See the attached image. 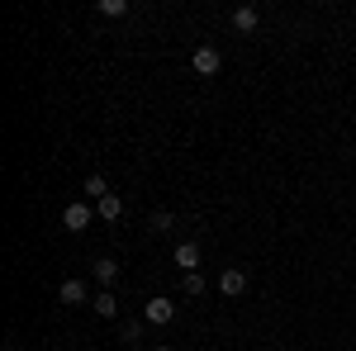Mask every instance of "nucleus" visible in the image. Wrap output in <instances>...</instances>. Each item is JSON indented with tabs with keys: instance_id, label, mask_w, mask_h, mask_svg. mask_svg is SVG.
Returning a JSON list of instances; mask_svg holds the SVG:
<instances>
[{
	"instance_id": "nucleus-1",
	"label": "nucleus",
	"mask_w": 356,
	"mask_h": 351,
	"mask_svg": "<svg viewBox=\"0 0 356 351\" xmlns=\"http://www.w3.org/2000/svg\"><path fill=\"white\" fill-rule=\"evenodd\" d=\"M90 218H95V209H90L86 199H72V204L62 209V228H67V233H86V228H90Z\"/></svg>"
},
{
	"instance_id": "nucleus-2",
	"label": "nucleus",
	"mask_w": 356,
	"mask_h": 351,
	"mask_svg": "<svg viewBox=\"0 0 356 351\" xmlns=\"http://www.w3.org/2000/svg\"><path fill=\"white\" fill-rule=\"evenodd\" d=\"M171 318H176V304H171V299H147V304H143V323L166 327Z\"/></svg>"
},
{
	"instance_id": "nucleus-3",
	"label": "nucleus",
	"mask_w": 356,
	"mask_h": 351,
	"mask_svg": "<svg viewBox=\"0 0 356 351\" xmlns=\"http://www.w3.org/2000/svg\"><path fill=\"white\" fill-rule=\"evenodd\" d=\"M243 290H247V270H243V266H228V270H223V275H219V295L238 299V295H243Z\"/></svg>"
},
{
	"instance_id": "nucleus-4",
	"label": "nucleus",
	"mask_w": 356,
	"mask_h": 351,
	"mask_svg": "<svg viewBox=\"0 0 356 351\" xmlns=\"http://www.w3.org/2000/svg\"><path fill=\"white\" fill-rule=\"evenodd\" d=\"M195 72L200 76H219V67H223V57H219V48H195Z\"/></svg>"
},
{
	"instance_id": "nucleus-5",
	"label": "nucleus",
	"mask_w": 356,
	"mask_h": 351,
	"mask_svg": "<svg viewBox=\"0 0 356 351\" xmlns=\"http://www.w3.org/2000/svg\"><path fill=\"white\" fill-rule=\"evenodd\" d=\"M57 299H62V304H86V280L67 275V280L57 285Z\"/></svg>"
},
{
	"instance_id": "nucleus-6",
	"label": "nucleus",
	"mask_w": 356,
	"mask_h": 351,
	"mask_svg": "<svg viewBox=\"0 0 356 351\" xmlns=\"http://www.w3.org/2000/svg\"><path fill=\"white\" fill-rule=\"evenodd\" d=\"M176 266L186 270V275L200 270V243H176Z\"/></svg>"
},
{
	"instance_id": "nucleus-7",
	"label": "nucleus",
	"mask_w": 356,
	"mask_h": 351,
	"mask_svg": "<svg viewBox=\"0 0 356 351\" xmlns=\"http://www.w3.org/2000/svg\"><path fill=\"white\" fill-rule=\"evenodd\" d=\"M257 19H261L257 5H238V10H233V28H238V33H257Z\"/></svg>"
},
{
	"instance_id": "nucleus-8",
	"label": "nucleus",
	"mask_w": 356,
	"mask_h": 351,
	"mask_svg": "<svg viewBox=\"0 0 356 351\" xmlns=\"http://www.w3.org/2000/svg\"><path fill=\"white\" fill-rule=\"evenodd\" d=\"M124 214V199H119V195H105V199H95V218H105V223H114V218Z\"/></svg>"
},
{
	"instance_id": "nucleus-9",
	"label": "nucleus",
	"mask_w": 356,
	"mask_h": 351,
	"mask_svg": "<svg viewBox=\"0 0 356 351\" xmlns=\"http://www.w3.org/2000/svg\"><path fill=\"white\" fill-rule=\"evenodd\" d=\"M90 275H95V280H100V290H110L114 280H119V266H114L110 256H100V261H95V266H90Z\"/></svg>"
},
{
	"instance_id": "nucleus-10",
	"label": "nucleus",
	"mask_w": 356,
	"mask_h": 351,
	"mask_svg": "<svg viewBox=\"0 0 356 351\" xmlns=\"http://www.w3.org/2000/svg\"><path fill=\"white\" fill-rule=\"evenodd\" d=\"M90 309H95V313H100V318H114V313H119V299H114L110 290H100V295L90 299Z\"/></svg>"
},
{
	"instance_id": "nucleus-11",
	"label": "nucleus",
	"mask_w": 356,
	"mask_h": 351,
	"mask_svg": "<svg viewBox=\"0 0 356 351\" xmlns=\"http://www.w3.org/2000/svg\"><path fill=\"white\" fill-rule=\"evenodd\" d=\"M81 195H86V199H105V195H110V186H105V176H86Z\"/></svg>"
},
{
	"instance_id": "nucleus-12",
	"label": "nucleus",
	"mask_w": 356,
	"mask_h": 351,
	"mask_svg": "<svg viewBox=\"0 0 356 351\" xmlns=\"http://www.w3.org/2000/svg\"><path fill=\"white\" fill-rule=\"evenodd\" d=\"M95 15H105V19H119V15H129V0H100V5H95Z\"/></svg>"
},
{
	"instance_id": "nucleus-13",
	"label": "nucleus",
	"mask_w": 356,
	"mask_h": 351,
	"mask_svg": "<svg viewBox=\"0 0 356 351\" xmlns=\"http://www.w3.org/2000/svg\"><path fill=\"white\" fill-rule=\"evenodd\" d=\"M119 337H124V342H138V337H143V318H129V323L119 327Z\"/></svg>"
},
{
	"instance_id": "nucleus-14",
	"label": "nucleus",
	"mask_w": 356,
	"mask_h": 351,
	"mask_svg": "<svg viewBox=\"0 0 356 351\" xmlns=\"http://www.w3.org/2000/svg\"><path fill=\"white\" fill-rule=\"evenodd\" d=\"M186 295H204V275H200V270H191V275H186Z\"/></svg>"
},
{
	"instance_id": "nucleus-15",
	"label": "nucleus",
	"mask_w": 356,
	"mask_h": 351,
	"mask_svg": "<svg viewBox=\"0 0 356 351\" xmlns=\"http://www.w3.org/2000/svg\"><path fill=\"white\" fill-rule=\"evenodd\" d=\"M152 233H171V214H166V209L152 214Z\"/></svg>"
},
{
	"instance_id": "nucleus-16",
	"label": "nucleus",
	"mask_w": 356,
	"mask_h": 351,
	"mask_svg": "<svg viewBox=\"0 0 356 351\" xmlns=\"http://www.w3.org/2000/svg\"><path fill=\"white\" fill-rule=\"evenodd\" d=\"M152 351H171V347H152Z\"/></svg>"
}]
</instances>
